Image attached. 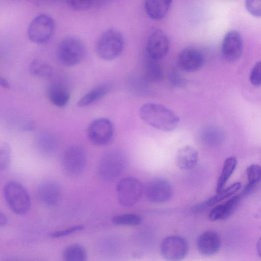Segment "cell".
<instances>
[{
  "label": "cell",
  "instance_id": "obj_1",
  "mask_svg": "<svg viewBox=\"0 0 261 261\" xmlns=\"http://www.w3.org/2000/svg\"><path fill=\"white\" fill-rule=\"evenodd\" d=\"M141 119L148 125L163 132H170L178 125L179 119L171 110L162 105L148 102L139 109Z\"/></svg>",
  "mask_w": 261,
  "mask_h": 261
},
{
  "label": "cell",
  "instance_id": "obj_2",
  "mask_svg": "<svg viewBox=\"0 0 261 261\" xmlns=\"http://www.w3.org/2000/svg\"><path fill=\"white\" fill-rule=\"evenodd\" d=\"M124 40L122 34L113 28L105 31L98 37L96 43L98 56L105 60H112L122 52Z\"/></svg>",
  "mask_w": 261,
  "mask_h": 261
},
{
  "label": "cell",
  "instance_id": "obj_3",
  "mask_svg": "<svg viewBox=\"0 0 261 261\" xmlns=\"http://www.w3.org/2000/svg\"><path fill=\"white\" fill-rule=\"evenodd\" d=\"M4 194L7 205L14 213L22 215L29 211L31 205L30 197L21 184L15 181L7 182Z\"/></svg>",
  "mask_w": 261,
  "mask_h": 261
},
{
  "label": "cell",
  "instance_id": "obj_4",
  "mask_svg": "<svg viewBox=\"0 0 261 261\" xmlns=\"http://www.w3.org/2000/svg\"><path fill=\"white\" fill-rule=\"evenodd\" d=\"M126 163V157L122 151L117 149L109 150L102 155L99 162L98 174L103 180H114L123 171Z\"/></svg>",
  "mask_w": 261,
  "mask_h": 261
},
{
  "label": "cell",
  "instance_id": "obj_5",
  "mask_svg": "<svg viewBox=\"0 0 261 261\" xmlns=\"http://www.w3.org/2000/svg\"><path fill=\"white\" fill-rule=\"evenodd\" d=\"M86 54L84 43L79 38L68 36L63 38L58 47V57L62 64L68 66L81 62Z\"/></svg>",
  "mask_w": 261,
  "mask_h": 261
},
{
  "label": "cell",
  "instance_id": "obj_6",
  "mask_svg": "<svg viewBox=\"0 0 261 261\" xmlns=\"http://www.w3.org/2000/svg\"><path fill=\"white\" fill-rule=\"evenodd\" d=\"M55 30V22L51 16L41 13L35 16L28 28V36L33 42L42 44L52 37Z\"/></svg>",
  "mask_w": 261,
  "mask_h": 261
},
{
  "label": "cell",
  "instance_id": "obj_7",
  "mask_svg": "<svg viewBox=\"0 0 261 261\" xmlns=\"http://www.w3.org/2000/svg\"><path fill=\"white\" fill-rule=\"evenodd\" d=\"M143 190V184L138 179L133 177L121 179L116 188L119 202L125 207L133 206L140 200Z\"/></svg>",
  "mask_w": 261,
  "mask_h": 261
},
{
  "label": "cell",
  "instance_id": "obj_8",
  "mask_svg": "<svg viewBox=\"0 0 261 261\" xmlns=\"http://www.w3.org/2000/svg\"><path fill=\"white\" fill-rule=\"evenodd\" d=\"M87 158L84 149L73 145L66 148L61 157V165L64 172L71 176L77 175L84 170Z\"/></svg>",
  "mask_w": 261,
  "mask_h": 261
},
{
  "label": "cell",
  "instance_id": "obj_9",
  "mask_svg": "<svg viewBox=\"0 0 261 261\" xmlns=\"http://www.w3.org/2000/svg\"><path fill=\"white\" fill-rule=\"evenodd\" d=\"M188 252V245L182 237L171 235L164 238L160 246V253L166 261H181Z\"/></svg>",
  "mask_w": 261,
  "mask_h": 261
},
{
  "label": "cell",
  "instance_id": "obj_10",
  "mask_svg": "<svg viewBox=\"0 0 261 261\" xmlns=\"http://www.w3.org/2000/svg\"><path fill=\"white\" fill-rule=\"evenodd\" d=\"M88 136L94 144L103 146L109 144L114 136V127L107 118H99L92 121L87 130Z\"/></svg>",
  "mask_w": 261,
  "mask_h": 261
},
{
  "label": "cell",
  "instance_id": "obj_11",
  "mask_svg": "<svg viewBox=\"0 0 261 261\" xmlns=\"http://www.w3.org/2000/svg\"><path fill=\"white\" fill-rule=\"evenodd\" d=\"M170 42L166 34L161 29H156L149 35L146 43L147 57L159 61L164 58L169 49Z\"/></svg>",
  "mask_w": 261,
  "mask_h": 261
},
{
  "label": "cell",
  "instance_id": "obj_12",
  "mask_svg": "<svg viewBox=\"0 0 261 261\" xmlns=\"http://www.w3.org/2000/svg\"><path fill=\"white\" fill-rule=\"evenodd\" d=\"M145 192L149 201L154 203H163L171 198L172 188L168 180L158 177L152 179L147 184Z\"/></svg>",
  "mask_w": 261,
  "mask_h": 261
},
{
  "label": "cell",
  "instance_id": "obj_13",
  "mask_svg": "<svg viewBox=\"0 0 261 261\" xmlns=\"http://www.w3.org/2000/svg\"><path fill=\"white\" fill-rule=\"evenodd\" d=\"M223 58L228 62L238 61L243 53V40L241 34L236 30H231L225 35L221 47Z\"/></svg>",
  "mask_w": 261,
  "mask_h": 261
},
{
  "label": "cell",
  "instance_id": "obj_14",
  "mask_svg": "<svg viewBox=\"0 0 261 261\" xmlns=\"http://www.w3.org/2000/svg\"><path fill=\"white\" fill-rule=\"evenodd\" d=\"M62 195L60 185L54 181H46L41 183L36 190V196L42 204L54 206L61 201Z\"/></svg>",
  "mask_w": 261,
  "mask_h": 261
},
{
  "label": "cell",
  "instance_id": "obj_15",
  "mask_svg": "<svg viewBox=\"0 0 261 261\" xmlns=\"http://www.w3.org/2000/svg\"><path fill=\"white\" fill-rule=\"evenodd\" d=\"M179 67L187 72H194L200 69L204 63L202 53L194 47H188L181 51L178 55Z\"/></svg>",
  "mask_w": 261,
  "mask_h": 261
},
{
  "label": "cell",
  "instance_id": "obj_16",
  "mask_svg": "<svg viewBox=\"0 0 261 261\" xmlns=\"http://www.w3.org/2000/svg\"><path fill=\"white\" fill-rule=\"evenodd\" d=\"M197 248L203 256H210L216 254L221 246L219 235L213 230H207L201 233L197 241Z\"/></svg>",
  "mask_w": 261,
  "mask_h": 261
},
{
  "label": "cell",
  "instance_id": "obj_17",
  "mask_svg": "<svg viewBox=\"0 0 261 261\" xmlns=\"http://www.w3.org/2000/svg\"><path fill=\"white\" fill-rule=\"evenodd\" d=\"M241 187V183L237 182L226 189H223L216 195L195 205L192 208L193 212L200 213L219 202L230 197Z\"/></svg>",
  "mask_w": 261,
  "mask_h": 261
},
{
  "label": "cell",
  "instance_id": "obj_18",
  "mask_svg": "<svg viewBox=\"0 0 261 261\" xmlns=\"http://www.w3.org/2000/svg\"><path fill=\"white\" fill-rule=\"evenodd\" d=\"M241 198L240 195H236L225 203L216 205L209 213V219L215 221L224 220L228 218L236 210Z\"/></svg>",
  "mask_w": 261,
  "mask_h": 261
},
{
  "label": "cell",
  "instance_id": "obj_19",
  "mask_svg": "<svg viewBox=\"0 0 261 261\" xmlns=\"http://www.w3.org/2000/svg\"><path fill=\"white\" fill-rule=\"evenodd\" d=\"M198 159V152L191 146H182L176 152L175 163L181 170H189L194 168Z\"/></svg>",
  "mask_w": 261,
  "mask_h": 261
},
{
  "label": "cell",
  "instance_id": "obj_20",
  "mask_svg": "<svg viewBox=\"0 0 261 261\" xmlns=\"http://www.w3.org/2000/svg\"><path fill=\"white\" fill-rule=\"evenodd\" d=\"M172 2L171 0H147L144 3V9L149 17L160 20L166 15Z\"/></svg>",
  "mask_w": 261,
  "mask_h": 261
},
{
  "label": "cell",
  "instance_id": "obj_21",
  "mask_svg": "<svg viewBox=\"0 0 261 261\" xmlns=\"http://www.w3.org/2000/svg\"><path fill=\"white\" fill-rule=\"evenodd\" d=\"M47 94L51 102L59 107L66 106L70 96L68 89L60 83H54L51 85L48 90Z\"/></svg>",
  "mask_w": 261,
  "mask_h": 261
},
{
  "label": "cell",
  "instance_id": "obj_22",
  "mask_svg": "<svg viewBox=\"0 0 261 261\" xmlns=\"http://www.w3.org/2000/svg\"><path fill=\"white\" fill-rule=\"evenodd\" d=\"M36 145L37 149L41 152L50 154L57 149L59 141L54 134L44 132L40 134L36 138Z\"/></svg>",
  "mask_w": 261,
  "mask_h": 261
},
{
  "label": "cell",
  "instance_id": "obj_23",
  "mask_svg": "<svg viewBox=\"0 0 261 261\" xmlns=\"http://www.w3.org/2000/svg\"><path fill=\"white\" fill-rule=\"evenodd\" d=\"M109 90L108 84L99 85L85 93L78 101L77 105L80 107L88 106L102 98Z\"/></svg>",
  "mask_w": 261,
  "mask_h": 261
},
{
  "label": "cell",
  "instance_id": "obj_24",
  "mask_svg": "<svg viewBox=\"0 0 261 261\" xmlns=\"http://www.w3.org/2000/svg\"><path fill=\"white\" fill-rule=\"evenodd\" d=\"M200 137L205 144L210 146H216L221 144L223 141L224 135L220 128L208 126L203 129Z\"/></svg>",
  "mask_w": 261,
  "mask_h": 261
},
{
  "label": "cell",
  "instance_id": "obj_25",
  "mask_svg": "<svg viewBox=\"0 0 261 261\" xmlns=\"http://www.w3.org/2000/svg\"><path fill=\"white\" fill-rule=\"evenodd\" d=\"M237 164V160L234 156L228 158L224 161L222 171L218 178L217 186V193L221 192L226 183L233 173Z\"/></svg>",
  "mask_w": 261,
  "mask_h": 261
},
{
  "label": "cell",
  "instance_id": "obj_26",
  "mask_svg": "<svg viewBox=\"0 0 261 261\" xmlns=\"http://www.w3.org/2000/svg\"><path fill=\"white\" fill-rule=\"evenodd\" d=\"M248 183L243 189L242 195H248L252 192L256 186L261 181V166L257 164H251L246 170Z\"/></svg>",
  "mask_w": 261,
  "mask_h": 261
},
{
  "label": "cell",
  "instance_id": "obj_27",
  "mask_svg": "<svg viewBox=\"0 0 261 261\" xmlns=\"http://www.w3.org/2000/svg\"><path fill=\"white\" fill-rule=\"evenodd\" d=\"M87 257L86 249L77 244L68 246L63 253V261H87Z\"/></svg>",
  "mask_w": 261,
  "mask_h": 261
},
{
  "label": "cell",
  "instance_id": "obj_28",
  "mask_svg": "<svg viewBox=\"0 0 261 261\" xmlns=\"http://www.w3.org/2000/svg\"><path fill=\"white\" fill-rule=\"evenodd\" d=\"M29 70L32 75L39 77H49L53 73L52 68L48 64L38 59L31 62Z\"/></svg>",
  "mask_w": 261,
  "mask_h": 261
},
{
  "label": "cell",
  "instance_id": "obj_29",
  "mask_svg": "<svg viewBox=\"0 0 261 261\" xmlns=\"http://www.w3.org/2000/svg\"><path fill=\"white\" fill-rule=\"evenodd\" d=\"M112 222L117 226H134L141 223V218L135 214H124L114 216Z\"/></svg>",
  "mask_w": 261,
  "mask_h": 261
},
{
  "label": "cell",
  "instance_id": "obj_30",
  "mask_svg": "<svg viewBox=\"0 0 261 261\" xmlns=\"http://www.w3.org/2000/svg\"><path fill=\"white\" fill-rule=\"evenodd\" d=\"M147 78L151 81H158L162 77V72L158 61L149 58L147 64Z\"/></svg>",
  "mask_w": 261,
  "mask_h": 261
},
{
  "label": "cell",
  "instance_id": "obj_31",
  "mask_svg": "<svg viewBox=\"0 0 261 261\" xmlns=\"http://www.w3.org/2000/svg\"><path fill=\"white\" fill-rule=\"evenodd\" d=\"M101 1L72 0L67 2L68 6L75 10H85L101 5Z\"/></svg>",
  "mask_w": 261,
  "mask_h": 261
},
{
  "label": "cell",
  "instance_id": "obj_32",
  "mask_svg": "<svg viewBox=\"0 0 261 261\" xmlns=\"http://www.w3.org/2000/svg\"><path fill=\"white\" fill-rule=\"evenodd\" d=\"M11 158V152L9 146L6 143L0 147V169L4 171L8 167Z\"/></svg>",
  "mask_w": 261,
  "mask_h": 261
},
{
  "label": "cell",
  "instance_id": "obj_33",
  "mask_svg": "<svg viewBox=\"0 0 261 261\" xmlns=\"http://www.w3.org/2000/svg\"><path fill=\"white\" fill-rule=\"evenodd\" d=\"M84 226L82 225H75L66 229L55 231L51 232L49 236L53 238H63L76 232H79L84 229Z\"/></svg>",
  "mask_w": 261,
  "mask_h": 261
},
{
  "label": "cell",
  "instance_id": "obj_34",
  "mask_svg": "<svg viewBox=\"0 0 261 261\" xmlns=\"http://www.w3.org/2000/svg\"><path fill=\"white\" fill-rule=\"evenodd\" d=\"M245 7L249 13L252 15L257 17H261V1H246Z\"/></svg>",
  "mask_w": 261,
  "mask_h": 261
},
{
  "label": "cell",
  "instance_id": "obj_35",
  "mask_svg": "<svg viewBox=\"0 0 261 261\" xmlns=\"http://www.w3.org/2000/svg\"><path fill=\"white\" fill-rule=\"evenodd\" d=\"M249 79L253 85L257 87L261 86V61L256 63L254 66Z\"/></svg>",
  "mask_w": 261,
  "mask_h": 261
},
{
  "label": "cell",
  "instance_id": "obj_36",
  "mask_svg": "<svg viewBox=\"0 0 261 261\" xmlns=\"http://www.w3.org/2000/svg\"><path fill=\"white\" fill-rule=\"evenodd\" d=\"M8 223V218L6 215L3 212H0V227L5 226Z\"/></svg>",
  "mask_w": 261,
  "mask_h": 261
},
{
  "label": "cell",
  "instance_id": "obj_37",
  "mask_svg": "<svg viewBox=\"0 0 261 261\" xmlns=\"http://www.w3.org/2000/svg\"><path fill=\"white\" fill-rule=\"evenodd\" d=\"M0 84L1 86L5 88H9L10 87V83L8 82V81L3 77H1L0 79Z\"/></svg>",
  "mask_w": 261,
  "mask_h": 261
},
{
  "label": "cell",
  "instance_id": "obj_38",
  "mask_svg": "<svg viewBox=\"0 0 261 261\" xmlns=\"http://www.w3.org/2000/svg\"><path fill=\"white\" fill-rule=\"evenodd\" d=\"M256 251L259 257L261 258V237L259 238L257 242Z\"/></svg>",
  "mask_w": 261,
  "mask_h": 261
},
{
  "label": "cell",
  "instance_id": "obj_39",
  "mask_svg": "<svg viewBox=\"0 0 261 261\" xmlns=\"http://www.w3.org/2000/svg\"><path fill=\"white\" fill-rule=\"evenodd\" d=\"M5 261H19V260H17L16 259H7Z\"/></svg>",
  "mask_w": 261,
  "mask_h": 261
}]
</instances>
